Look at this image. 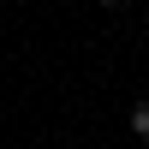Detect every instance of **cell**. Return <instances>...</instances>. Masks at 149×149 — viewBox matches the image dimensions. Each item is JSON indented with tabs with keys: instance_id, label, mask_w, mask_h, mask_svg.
<instances>
[{
	"instance_id": "6da1fadb",
	"label": "cell",
	"mask_w": 149,
	"mask_h": 149,
	"mask_svg": "<svg viewBox=\"0 0 149 149\" xmlns=\"http://www.w3.org/2000/svg\"><path fill=\"white\" fill-rule=\"evenodd\" d=\"M131 131H137V137H149V102L131 107Z\"/></svg>"
},
{
	"instance_id": "7a4b0ae2",
	"label": "cell",
	"mask_w": 149,
	"mask_h": 149,
	"mask_svg": "<svg viewBox=\"0 0 149 149\" xmlns=\"http://www.w3.org/2000/svg\"><path fill=\"white\" fill-rule=\"evenodd\" d=\"M102 6H119V0H102Z\"/></svg>"
}]
</instances>
